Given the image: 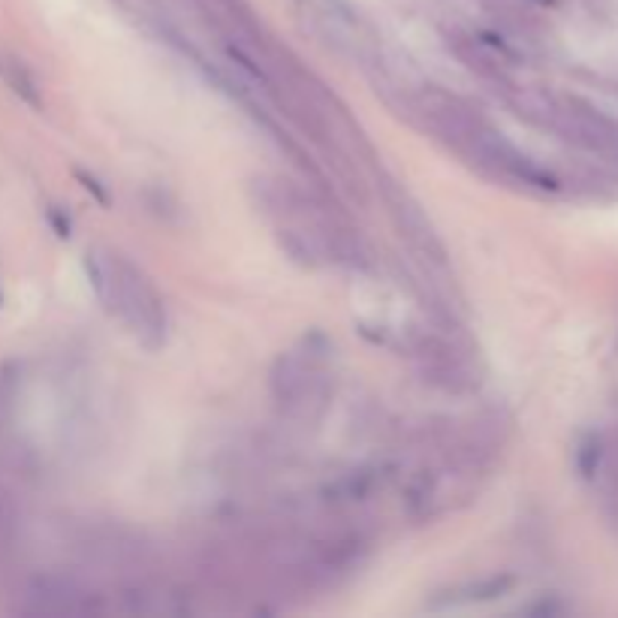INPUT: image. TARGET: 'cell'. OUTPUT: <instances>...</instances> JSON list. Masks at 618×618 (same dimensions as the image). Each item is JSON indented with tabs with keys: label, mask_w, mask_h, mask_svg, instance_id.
I'll list each match as a JSON object with an SVG mask.
<instances>
[{
	"label": "cell",
	"mask_w": 618,
	"mask_h": 618,
	"mask_svg": "<svg viewBox=\"0 0 618 618\" xmlns=\"http://www.w3.org/2000/svg\"><path fill=\"white\" fill-rule=\"evenodd\" d=\"M600 456H604V443H600L597 434H585V441L580 443V453H576V465H580V474L585 480H591L597 474Z\"/></svg>",
	"instance_id": "obj_7"
},
{
	"label": "cell",
	"mask_w": 618,
	"mask_h": 618,
	"mask_svg": "<svg viewBox=\"0 0 618 618\" xmlns=\"http://www.w3.org/2000/svg\"><path fill=\"white\" fill-rule=\"evenodd\" d=\"M386 200H390V211L401 229V235L410 242V248L443 263V248H441L438 235H434V227L429 224V218H425V211L419 209L404 190H390Z\"/></svg>",
	"instance_id": "obj_4"
},
{
	"label": "cell",
	"mask_w": 618,
	"mask_h": 618,
	"mask_svg": "<svg viewBox=\"0 0 618 618\" xmlns=\"http://www.w3.org/2000/svg\"><path fill=\"white\" fill-rule=\"evenodd\" d=\"M19 543V513H15L12 498L0 489V561H6Z\"/></svg>",
	"instance_id": "obj_5"
},
{
	"label": "cell",
	"mask_w": 618,
	"mask_h": 618,
	"mask_svg": "<svg viewBox=\"0 0 618 618\" xmlns=\"http://www.w3.org/2000/svg\"><path fill=\"white\" fill-rule=\"evenodd\" d=\"M28 613H43V615H76V613H91L97 609L91 604L88 591H82L76 582L70 580H52L43 576L28 589Z\"/></svg>",
	"instance_id": "obj_3"
},
{
	"label": "cell",
	"mask_w": 618,
	"mask_h": 618,
	"mask_svg": "<svg viewBox=\"0 0 618 618\" xmlns=\"http://www.w3.org/2000/svg\"><path fill=\"white\" fill-rule=\"evenodd\" d=\"M507 585H510V580H482L477 585H467L465 594L462 591H447L449 597H441L438 604H432V606H441V604H447V606H458V604H474V600H492L498 597Z\"/></svg>",
	"instance_id": "obj_6"
},
{
	"label": "cell",
	"mask_w": 618,
	"mask_h": 618,
	"mask_svg": "<svg viewBox=\"0 0 618 618\" xmlns=\"http://www.w3.org/2000/svg\"><path fill=\"white\" fill-rule=\"evenodd\" d=\"M272 392L281 408L290 414H308L326 401L329 380L323 359L314 350H290L275 362L272 371Z\"/></svg>",
	"instance_id": "obj_2"
},
{
	"label": "cell",
	"mask_w": 618,
	"mask_h": 618,
	"mask_svg": "<svg viewBox=\"0 0 618 618\" xmlns=\"http://www.w3.org/2000/svg\"><path fill=\"white\" fill-rule=\"evenodd\" d=\"M85 272L103 308L118 317L139 344H145L148 350L166 344L169 320L163 296L133 260L109 248H94L85 253Z\"/></svg>",
	"instance_id": "obj_1"
}]
</instances>
